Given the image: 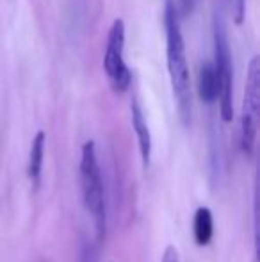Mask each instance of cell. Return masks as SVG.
I'll use <instances>...</instances> for the list:
<instances>
[{
    "label": "cell",
    "instance_id": "cell-4",
    "mask_svg": "<svg viewBox=\"0 0 260 262\" xmlns=\"http://www.w3.org/2000/svg\"><path fill=\"white\" fill-rule=\"evenodd\" d=\"M212 62H214L219 82V113H221L223 121L228 123L233 118V68L228 38L219 20H216L214 24V61Z\"/></svg>",
    "mask_w": 260,
    "mask_h": 262
},
{
    "label": "cell",
    "instance_id": "cell-8",
    "mask_svg": "<svg viewBox=\"0 0 260 262\" xmlns=\"http://www.w3.org/2000/svg\"><path fill=\"white\" fill-rule=\"evenodd\" d=\"M198 95L205 104H214L219 97V82L216 75L214 62H205L198 77Z\"/></svg>",
    "mask_w": 260,
    "mask_h": 262
},
{
    "label": "cell",
    "instance_id": "cell-5",
    "mask_svg": "<svg viewBox=\"0 0 260 262\" xmlns=\"http://www.w3.org/2000/svg\"><path fill=\"white\" fill-rule=\"evenodd\" d=\"M104 70L116 93H125L132 84V72L125 62V21L114 20L109 29L104 54Z\"/></svg>",
    "mask_w": 260,
    "mask_h": 262
},
{
    "label": "cell",
    "instance_id": "cell-6",
    "mask_svg": "<svg viewBox=\"0 0 260 262\" xmlns=\"http://www.w3.org/2000/svg\"><path fill=\"white\" fill-rule=\"evenodd\" d=\"M130 120H132V128L135 132V138H137V146H139V154H141L143 166L148 168L150 161H152V134H150L145 113H143L137 100H132L130 104Z\"/></svg>",
    "mask_w": 260,
    "mask_h": 262
},
{
    "label": "cell",
    "instance_id": "cell-10",
    "mask_svg": "<svg viewBox=\"0 0 260 262\" xmlns=\"http://www.w3.org/2000/svg\"><path fill=\"white\" fill-rule=\"evenodd\" d=\"M162 262H180V257H178V250L175 246H168L166 252L162 255Z\"/></svg>",
    "mask_w": 260,
    "mask_h": 262
},
{
    "label": "cell",
    "instance_id": "cell-3",
    "mask_svg": "<svg viewBox=\"0 0 260 262\" xmlns=\"http://www.w3.org/2000/svg\"><path fill=\"white\" fill-rule=\"evenodd\" d=\"M258 107H260V61L253 55L248 66L246 86H244L243 111H241V146L246 156H253L257 143L258 127Z\"/></svg>",
    "mask_w": 260,
    "mask_h": 262
},
{
    "label": "cell",
    "instance_id": "cell-9",
    "mask_svg": "<svg viewBox=\"0 0 260 262\" xmlns=\"http://www.w3.org/2000/svg\"><path fill=\"white\" fill-rule=\"evenodd\" d=\"M193 234L198 246H207L214 237V217L208 207H198L193 217Z\"/></svg>",
    "mask_w": 260,
    "mask_h": 262
},
{
    "label": "cell",
    "instance_id": "cell-7",
    "mask_svg": "<svg viewBox=\"0 0 260 262\" xmlns=\"http://www.w3.org/2000/svg\"><path fill=\"white\" fill-rule=\"evenodd\" d=\"M45 146H46V134L43 130H38L32 139L31 152H29V162H27V175L34 186L39 184L43 169V159H45Z\"/></svg>",
    "mask_w": 260,
    "mask_h": 262
},
{
    "label": "cell",
    "instance_id": "cell-2",
    "mask_svg": "<svg viewBox=\"0 0 260 262\" xmlns=\"http://www.w3.org/2000/svg\"><path fill=\"white\" fill-rule=\"evenodd\" d=\"M79 177L84 205H86L89 216L93 217L97 239L102 241L107 234V205H105L104 179H102V169L94 141L84 143L82 154H80Z\"/></svg>",
    "mask_w": 260,
    "mask_h": 262
},
{
    "label": "cell",
    "instance_id": "cell-12",
    "mask_svg": "<svg viewBox=\"0 0 260 262\" xmlns=\"http://www.w3.org/2000/svg\"><path fill=\"white\" fill-rule=\"evenodd\" d=\"M80 262H93V255H91V250H84Z\"/></svg>",
    "mask_w": 260,
    "mask_h": 262
},
{
    "label": "cell",
    "instance_id": "cell-1",
    "mask_svg": "<svg viewBox=\"0 0 260 262\" xmlns=\"http://www.w3.org/2000/svg\"><path fill=\"white\" fill-rule=\"evenodd\" d=\"M166 62L170 72L171 88L177 98L178 114L184 125L191 123L193 116V91H191V75L187 66V54H185V41L182 36L180 18L173 0H166Z\"/></svg>",
    "mask_w": 260,
    "mask_h": 262
},
{
    "label": "cell",
    "instance_id": "cell-11",
    "mask_svg": "<svg viewBox=\"0 0 260 262\" xmlns=\"http://www.w3.org/2000/svg\"><path fill=\"white\" fill-rule=\"evenodd\" d=\"M195 4H196V0H180L182 13H184V14L193 13V9H195Z\"/></svg>",
    "mask_w": 260,
    "mask_h": 262
}]
</instances>
